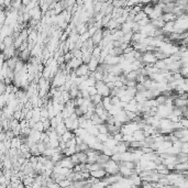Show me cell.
Returning <instances> with one entry per match:
<instances>
[{"mask_svg": "<svg viewBox=\"0 0 188 188\" xmlns=\"http://www.w3.org/2000/svg\"><path fill=\"white\" fill-rule=\"evenodd\" d=\"M75 73H76V75H77V77H87V76H89V74H90V71H89L88 65L81 64L75 71Z\"/></svg>", "mask_w": 188, "mask_h": 188, "instance_id": "cell-1", "label": "cell"}, {"mask_svg": "<svg viewBox=\"0 0 188 188\" xmlns=\"http://www.w3.org/2000/svg\"><path fill=\"white\" fill-rule=\"evenodd\" d=\"M102 100H104V97L100 96V95H95V96H91L90 97V101L92 102V104L96 107V106H98L99 104H101L102 102Z\"/></svg>", "mask_w": 188, "mask_h": 188, "instance_id": "cell-2", "label": "cell"}, {"mask_svg": "<svg viewBox=\"0 0 188 188\" xmlns=\"http://www.w3.org/2000/svg\"><path fill=\"white\" fill-rule=\"evenodd\" d=\"M92 59V53L91 52H86V53H84L83 54V57H81V61H83L84 64H86L88 65L90 61Z\"/></svg>", "mask_w": 188, "mask_h": 188, "instance_id": "cell-3", "label": "cell"}, {"mask_svg": "<svg viewBox=\"0 0 188 188\" xmlns=\"http://www.w3.org/2000/svg\"><path fill=\"white\" fill-rule=\"evenodd\" d=\"M98 128V131H99V134H109L108 133V128H107V124H100L97 127Z\"/></svg>", "mask_w": 188, "mask_h": 188, "instance_id": "cell-4", "label": "cell"}]
</instances>
